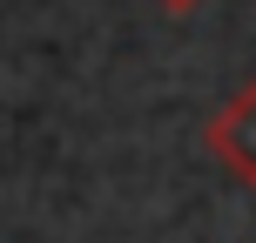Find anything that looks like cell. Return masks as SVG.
I'll use <instances>...</instances> for the list:
<instances>
[{
    "label": "cell",
    "instance_id": "6da1fadb",
    "mask_svg": "<svg viewBox=\"0 0 256 243\" xmlns=\"http://www.w3.org/2000/svg\"><path fill=\"white\" fill-rule=\"evenodd\" d=\"M202 149L216 155V162L230 169L243 189H256V81H243V88H236L230 102L209 115V128H202Z\"/></svg>",
    "mask_w": 256,
    "mask_h": 243
},
{
    "label": "cell",
    "instance_id": "7a4b0ae2",
    "mask_svg": "<svg viewBox=\"0 0 256 243\" xmlns=\"http://www.w3.org/2000/svg\"><path fill=\"white\" fill-rule=\"evenodd\" d=\"M155 7H162V14H176V21H182V14H196V7H209V0H155Z\"/></svg>",
    "mask_w": 256,
    "mask_h": 243
}]
</instances>
